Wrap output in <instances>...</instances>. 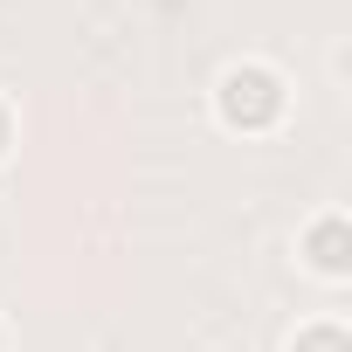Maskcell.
Here are the masks:
<instances>
[{
	"mask_svg": "<svg viewBox=\"0 0 352 352\" xmlns=\"http://www.w3.org/2000/svg\"><path fill=\"white\" fill-rule=\"evenodd\" d=\"M214 111H221L228 131H270V124L283 118V83H276V69H263V63L228 69L221 90H214Z\"/></svg>",
	"mask_w": 352,
	"mask_h": 352,
	"instance_id": "1",
	"label": "cell"
},
{
	"mask_svg": "<svg viewBox=\"0 0 352 352\" xmlns=\"http://www.w3.org/2000/svg\"><path fill=\"white\" fill-rule=\"evenodd\" d=\"M304 256H311V270L345 276V263H352V256H345V221H338V214H324V221L304 235Z\"/></svg>",
	"mask_w": 352,
	"mask_h": 352,
	"instance_id": "2",
	"label": "cell"
},
{
	"mask_svg": "<svg viewBox=\"0 0 352 352\" xmlns=\"http://www.w3.org/2000/svg\"><path fill=\"white\" fill-rule=\"evenodd\" d=\"M290 352H352V345H345V331H338V324H311V331H297V345H290Z\"/></svg>",
	"mask_w": 352,
	"mask_h": 352,
	"instance_id": "3",
	"label": "cell"
},
{
	"mask_svg": "<svg viewBox=\"0 0 352 352\" xmlns=\"http://www.w3.org/2000/svg\"><path fill=\"white\" fill-rule=\"evenodd\" d=\"M8 131H14V124H8V111H0V152H8Z\"/></svg>",
	"mask_w": 352,
	"mask_h": 352,
	"instance_id": "4",
	"label": "cell"
}]
</instances>
